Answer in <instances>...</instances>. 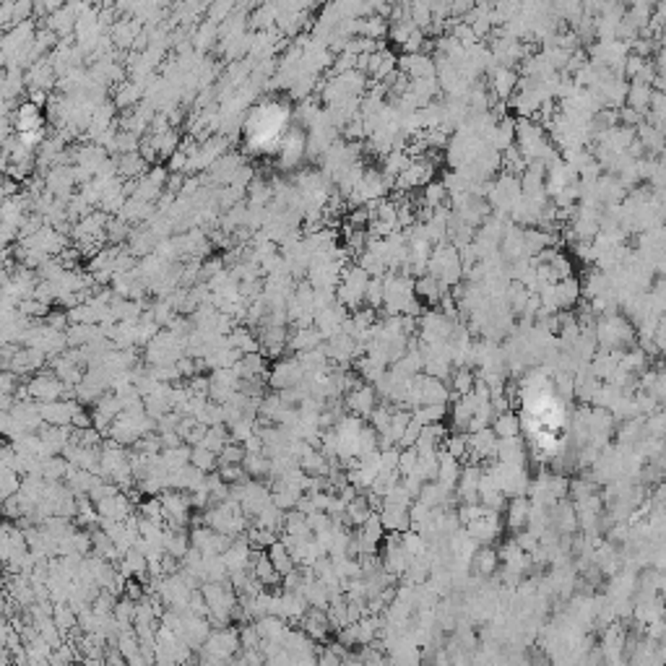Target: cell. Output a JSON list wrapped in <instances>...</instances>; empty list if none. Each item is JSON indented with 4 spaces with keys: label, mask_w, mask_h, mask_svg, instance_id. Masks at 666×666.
Returning <instances> with one entry per match:
<instances>
[{
    "label": "cell",
    "mask_w": 666,
    "mask_h": 666,
    "mask_svg": "<svg viewBox=\"0 0 666 666\" xmlns=\"http://www.w3.org/2000/svg\"><path fill=\"white\" fill-rule=\"evenodd\" d=\"M245 458H247L245 445H242V442L229 440L224 451L219 453V466H226V463H245Z\"/></svg>",
    "instance_id": "7bdbcfd3"
},
{
    "label": "cell",
    "mask_w": 666,
    "mask_h": 666,
    "mask_svg": "<svg viewBox=\"0 0 666 666\" xmlns=\"http://www.w3.org/2000/svg\"><path fill=\"white\" fill-rule=\"evenodd\" d=\"M299 630H302V633H305L310 640H326V638H328V633H331L328 612H326V609H315V606H310L308 615L302 617V622H299Z\"/></svg>",
    "instance_id": "9c48e42d"
},
{
    "label": "cell",
    "mask_w": 666,
    "mask_h": 666,
    "mask_svg": "<svg viewBox=\"0 0 666 666\" xmlns=\"http://www.w3.org/2000/svg\"><path fill=\"white\" fill-rule=\"evenodd\" d=\"M235 8L237 6L229 3V0H224V3H211V6H208V13H206V21H214V24L222 26V24L235 13Z\"/></svg>",
    "instance_id": "7dc6e473"
},
{
    "label": "cell",
    "mask_w": 666,
    "mask_h": 666,
    "mask_svg": "<svg viewBox=\"0 0 666 666\" xmlns=\"http://www.w3.org/2000/svg\"><path fill=\"white\" fill-rule=\"evenodd\" d=\"M417 469H419V451L417 448H403L399 461L401 476H411V474H417Z\"/></svg>",
    "instance_id": "681fc988"
},
{
    "label": "cell",
    "mask_w": 666,
    "mask_h": 666,
    "mask_svg": "<svg viewBox=\"0 0 666 666\" xmlns=\"http://www.w3.org/2000/svg\"><path fill=\"white\" fill-rule=\"evenodd\" d=\"M451 383L453 399H463V396L474 393V388H476V372L472 367H456L451 375Z\"/></svg>",
    "instance_id": "7402d4cb"
},
{
    "label": "cell",
    "mask_w": 666,
    "mask_h": 666,
    "mask_svg": "<svg viewBox=\"0 0 666 666\" xmlns=\"http://www.w3.org/2000/svg\"><path fill=\"white\" fill-rule=\"evenodd\" d=\"M76 666H104V661H99V658H81Z\"/></svg>",
    "instance_id": "680465c9"
},
{
    "label": "cell",
    "mask_w": 666,
    "mask_h": 666,
    "mask_svg": "<svg viewBox=\"0 0 666 666\" xmlns=\"http://www.w3.org/2000/svg\"><path fill=\"white\" fill-rule=\"evenodd\" d=\"M547 266L552 268L554 281H563V278H570V276H573V263H570V260H567V258H565L563 253H560V250L554 253V258L549 260V263H547Z\"/></svg>",
    "instance_id": "c3c4849f"
},
{
    "label": "cell",
    "mask_w": 666,
    "mask_h": 666,
    "mask_svg": "<svg viewBox=\"0 0 666 666\" xmlns=\"http://www.w3.org/2000/svg\"><path fill=\"white\" fill-rule=\"evenodd\" d=\"M193 458V448L190 445H180V448H167L162 451V463H165L169 472H180L185 466H190Z\"/></svg>",
    "instance_id": "f1b7e54d"
},
{
    "label": "cell",
    "mask_w": 666,
    "mask_h": 666,
    "mask_svg": "<svg viewBox=\"0 0 666 666\" xmlns=\"http://www.w3.org/2000/svg\"><path fill=\"white\" fill-rule=\"evenodd\" d=\"M372 508H369L367 502V494H359L357 500H351L347 505V515H344V526H357V528H362L365 523L369 521V515H372Z\"/></svg>",
    "instance_id": "ffe728a7"
},
{
    "label": "cell",
    "mask_w": 666,
    "mask_h": 666,
    "mask_svg": "<svg viewBox=\"0 0 666 666\" xmlns=\"http://www.w3.org/2000/svg\"><path fill=\"white\" fill-rule=\"evenodd\" d=\"M531 500L528 497H513L510 502H508V528H513V531H521V528H526L528 526V518H531Z\"/></svg>",
    "instance_id": "5bb4252c"
},
{
    "label": "cell",
    "mask_w": 666,
    "mask_h": 666,
    "mask_svg": "<svg viewBox=\"0 0 666 666\" xmlns=\"http://www.w3.org/2000/svg\"><path fill=\"white\" fill-rule=\"evenodd\" d=\"M305 378H308L305 367H302V362L297 357L278 359L276 365L271 367V372H268V388H274L276 393L287 388H297Z\"/></svg>",
    "instance_id": "277c9868"
},
{
    "label": "cell",
    "mask_w": 666,
    "mask_h": 666,
    "mask_svg": "<svg viewBox=\"0 0 666 666\" xmlns=\"http://www.w3.org/2000/svg\"><path fill=\"white\" fill-rule=\"evenodd\" d=\"M138 508H141V518L165 526V502H162V494H159V497H149V500H144Z\"/></svg>",
    "instance_id": "8d00e7d4"
},
{
    "label": "cell",
    "mask_w": 666,
    "mask_h": 666,
    "mask_svg": "<svg viewBox=\"0 0 666 666\" xmlns=\"http://www.w3.org/2000/svg\"><path fill=\"white\" fill-rule=\"evenodd\" d=\"M513 141H515V123L513 120H500L497 123V128H494V133L490 135V146H492L494 151H508V149H513Z\"/></svg>",
    "instance_id": "603a6c76"
},
{
    "label": "cell",
    "mask_w": 666,
    "mask_h": 666,
    "mask_svg": "<svg viewBox=\"0 0 666 666\" xmlns=\"http://www.w3.org/2000/svg\"><path fill=\"white\" fill-rule=\"evenodd\" d=\"M492 432L497 435V440H510V438H521V417L515 411H505L497 414L492 422Z\"/></svg>",
    "instance_id": "2e32d148"
},
{
    "label": "cell",
    "mask_w": 666,
    "mask_h": 666,
    "mask_svg": "<svg viewBox=\"0 0 666 666\" xmlns=\"http://www.w3.org/2000/svg\"><path fill=\"white\" fill-rule=\"evenodd\" d=\"M344 406H347L349 414H354L359 419H369L372 411L378 409V390L369 383H362L357 390L344 396Z\"/></svg>",
    "instance_id": "8992f818"
},
{
    "label": "cell",
    "mask_w": 666,
    "mask_h": 666,
    "mask_svg": "<svg viewBox=\"0 0 666 666\" xmlns=\"http://www.w3.org/2000/svg\"><path fill=\"white\" fill-rule=\"evenodd\" d=\"M646 63L648 60H643V58H638V55H627V60H625V78H630V81H635L638 76H640V71L646 68Z\"/></svg>",
    "instance_id": "11a10c76"
},
{
    "label": "cell",
    "mask_w": 666,
    "mask_h": 666,
    "mask_svg": "<svg viewBox=\"0 0 666 666\" xmlns=\"http://www.w3.org/2000/svg\"><path fill=\"white\" fill-rule=\"evenodd\" d=\"M52 619H55V625L60 627L63 635H65V633H73V630L78 627V615L71 609V604H55Z\"/></svg>",
    "instance_id": "1f68e13d"
},
{
    "label": "cell",
    "mask_w": 666,
    "mask_h": 666,
    "mask_svg": "<svg viewBox=\"0 0 666 666\" xmlns=\"http://www.w3.org/2000/svg\"><path fill=\"white\" fill-rule=\"evenodd\" d=\"M422 427H424V424H422V422L417 419V417H414V419H411V424L406 427V432H403V440H401V445H399L401 451H403V448H414V445L419 442Z\"/></svg>",
    "instance_id": "816d5d0a"
},
{
    "label": "cell",
    "mask_w": 666,
    "mask_h": 666,
    "mask_svg": "<svg viewBox=\"0 0 666 666\" xmlns=\"http://www.w3.org/2000/svg\"><path fill=\"white\" fill-rule=\"evenodd\" d=\"M365 302H367V308L372 310H383V302H385V276L383 278H372L367 287V294H365Z\"/></svg>",
    "instance_id": "f35d334b"
},
{
    "label": "cell",
    "mask_w": 666,
    "mask_h": 666,
    "mask_svg": "<svg viewBox=\"0 0 666 666\" xmlns=\"http://www.w3.org/2000/svg\"><path fill=\"white\" fill-rule=\"evenodd\" d=\"M432 8H430V3H411V24L417 26V29H422V31H427L432 26Z\"/></svg>",
    "instance_id": "b9f144b4"
},
{
    "label": "cell",
    "mask_w": 666,
    "mask_h": 666,
    "mask_svg": "<svg viewBox=\"0 0 666 666\" xmlns=\"http://www.w3.org/2000/svg\"><path fill=\"white\" fill-rule=\"evenodd\" d=\"M242 648L240 643V627H216L203 643L206 656H214L219 661H232L235 653Z\"/></svg>",
    "instance_id": "3957f363"
},
{
    "label": "cell",
    "mask_w": 666,
    "mask_h": 666,
    "mask_svg": "<svg viewBox=\"0 0 666 666\" xmlns=\"http://www.w3.org/2000/svg\"><path fill=\"white\" fill-rule=\"evenodd\" d=\"M141 135L131 133V131H120L117 133V141H115V154H138V149H141Z\"/></svg>",
    "instance_id": "d590c367"
},
{
    "label": "cell",
    "mask_w": 666,
    "mask_h": 666,
    "mask_svg": "<svg viewBox=\"0 0 666 666\" xmlns=\"http://www.w3.org/2000/svg\"><path fill=\"white\" fill-rule=\"evenodd\" d=\"M19 315H24V318H29V320H34V318H47L50 315V305H44V302H40V299H21L19 302Z\"/></svg>",
    "instance_id": "60d3db41"
},
{
    "label": "cell",
    "mask_w": 666,
    "mask_h": 666,
    "mask_svg": "<svg viewBox=\"0 0 666 666\" xmlns=\"http://www.w3.org/2000/svg\"><path fill=\"white\" fill-rule=\"evenodd\" d=\"M256 627L258 633H260V638L263 640H271V643H284V638H287L289 627L284 625V619L281 617H260V619H256Z\"/></svg>",
    "instance_id": "e0dca14e"
},
{
    "label": "cell",
    "mask_w": 666,
    "mask_h": 666,
    "mask_svg": "<svg viewBox=\"0 0 666 666\" xmlns=\"http://www.w3.org/2000/svg\"><path fill=\"white\" fill-rule=\"evenodd\" d=\"M216 472H219V476H222L226 484H240V482H247V479H250L242 463H226V466H219Z\"/></svg>",
    "instance_id": "bcb514c9"
},
{
    "label": "cell",
    "mask_w": 666,
    "mask_h": 666,
    "mask_svg": "<svg viewBox=\"0 0 666 666\" xmlns=\"http://www.w3.org/2000/svg\"><path fill=\"white\" fill-rule=\"evenodd\" d=\"M216 42H222V37H219V24H214V21H201L198 26H195V34H193V50L201 52V55H206L208 50H214V47H219Z\"/></svg>",
    "instance_id": "7c38bea8"
},
{
    "label": "cell",
    "mask_w": 666,
    "mask_h": 666,
    "mask_svg": "<svg viewBox=\"0 0 666 666\" xmlns=\"http://www.w3.org/2000/svg\"><path fill=\"white\" fill-rule=\"evenodd\" d=\"M581 292H583V287H581V281L575 276L570 278H563V281H557L554 284V294H557V302H560V310H570L581 299Z\"/></svg>",
    "instance_id": "d6986e66"
},
{
    "label": "cell",
    "mask_w": 666,
    "mask_h": 666,
    "mask_svg": "<svg viewBox=\"0 0 666 666\" xmlns=\"http://www.w3.org/2000/svg\"><path fill=\"white\" fill-rule=\"evenodd\" d=\"M372 276H369L365 268L359 266H349L344 274H341V281L336 287V299L338 305H344L347 310H362V302H365V294H367V287Z\"/></svg>",
    "instance_id": "6da1fadb"
},
{
    "label": "cell",
    "mask_w": 666,
    "mask_h": 666,
    "mask_svg": "<svg viewBox=\"0 0 666 666\" xmlns=\"http://www.w3.org/2000/svg\"><path fill=\"white\" fill-rule=\"evenodd\" d=\"M323 333H320L318 328H302V331H294V333H289V351H294V354H305V351H313V349L323 347Z\"/></svg>",
    "instance_id": "4fadbf2b"
},
{
    "label": "cell",
    "mask_w": 666,
    "mask_h": 666,
    "mask_svg": "<svg viewBox=\"0 0 666 666\" xmlns=\"http://www.w3.org/2000/svg\"><path fill=\"white\" fill-rule=\"evenodd\" d=\"M414 31H417V26H414L411 21H399V24H390L388 34H390V42H396L399 47H403Z\"/></svg>",
    "instance_id": "f907efd6"
},
{
    "label": "cell",
    "mask_w": 666,
    "mask_h": 666,
    "mask_svg": "<svg viewBox=\"0 0 666 666\" xmlns=\"http://www.w3.org/2000/svg\"><path fill=\"white\" fill-rule=\"evenodd\" d=\"M403 549H406V554H409L411 560H414V557H422V554H427V539L417 531H406L403 533Z\"/></svg>",
    "instance_id": "ee69618b"
},
{
    "label": "cell",
    "mask_w": 666,
    "mask_h": 666,
    "mask_svg": "<svg viewBox=\"0 0 666 666\" xmlns=\"http://www.w3.org/2000/svg\"><path fill=\"white\" fill-rule=\"evenodd\" d=\"M21 482H24V476H21L19 472L3 469V482H0V494H3V500L16 497V494L21 492Z\"/></svg>",
    "instance_id": "74e56055"
},
{
    "label": "cell",
    "mask_w": 666,
    "mask_h": 666,
    "mask_svg": "<svg viewBox=\"0 0 666 666\" xmlns=\"http://www.w3.org/2000/svg\"><path fill=\"white\" fill-rule=\"evenodd\" d=\"M440 451H445L448 456H453L456 461H466V456H469V435H448L445 440H442Z\"/></svg>",
    "instance_id": "4dcf8cb0"
},
{
    "label": "cell",
    "mask_w": 666,
    "mask_h": 666,
    "mask_svg": "<svg viewBox=\"0 0 666 666\" xmlns=\"http://www.w3.org/2000/svg\"><path fill=\"white\" fill-rule=\"evenodd\" d=\"M13 125H16V135L34 133V131H44V117H42L37 104L21 102L16 115H13Z\"/></svg>",
    "instance_id": "30bf717a"
},
{
    "label": "cell",
    "mask_w": 666,
    "mask_h": 666,
    "mask_svg": "<svg viewBox=\"0 0 666 666\" xmlns=\"http://www.w3.org/2000/svg\"><path fill=\"white\" fill-rule=\"evenodd\" d=\"M26 390H29L31 401H37V403H52V401L65 399L68 385H65L52 369H42V372H37V375H31V378L26 380Z\"/></svg>",
    "instance_id": "7a4b0ae2"
},
{
    "label": "cell",
    "mask_w": 666,
    "mask_h": 666,
    "mask_svg": "<svg viewBox=\"0 0 666 666\" xmlns=\"http://www.w3.org/2000/svg\"><path fill=\"white\" fill-rule=\"evenodd\" d=\"M385 533H406L411 531V518L409 508H393V505H383V510L378 513Z\"/></svg>",
    "instance_id": "8fae6325"
},
{
    "label": "cell",
    "mask_w": 666,
    "mask_h": 666,
    "mask_svg": "<svg viewBox=\"0 0 666 666\" xmlns=\"http://www.w3.org/2000/svg\"><path fill=\"white\" fill-rule=\"evenodd\" d=\"M68 472H71V461H68V458H63V456L47 458V461L42 463V479H44L47 484L63 482V479L68 476Z\"/></svg>",
    "instance_id": "83f0119b"
},
{
    "label": "cell",
    "mask_w": 666,
    "mask_h": 666,
    "mask_svg": "<svg viewBox=\"0 0 666 666\" xmlns=\"http://www.w3.org/2000/svg\"><path fill=\"white\" fill-rule=\"evenodd\" d=\"M651 97H653V86H648V83H630L627 107H633V110H638V113L648 115V110H651Z\"/></svg>",
    "instance_id": "cb8c5ba5"
},
{
    "label": "cell",
    "mask_w": 666,
    "mask_h": 666,
    "mask_svg": "<svg viewBox=\"0 0 666 666\" xmlns=\"http://www.w3.org/2000/svg\"><path fill=\"white\" fill-rule=\"evenodd\" d=\"M117 169H120V177H123V180H141V177L151 169V165H149L141 154H125V156H117Z\"/></svg>",
    "instance_id": "ac0fdd59"
},
{
    "label": "cell",
    "mask_w": 666,
    "mask_h": 666,
    "mask_svg": "<svg viewBox=\"0 0 666 666\" xmlns=\"http://www.w3.org/2000/svg\"><path fill=\"white\" fill-rule=\"evenodd\" d=\"M305 156H308V135L302 133V128L287 131L281 138V146H278V167L294 169Z\"/></svg>",
    "instance_id": "5b68a950"
},
{
    "label": "cell",
    "mask_w": 666,
    "mask_h": 666,
    "mask_svg": "<svg viewBox=\"0 0 666 666\" xmlns=\"http://www.w3.org/2000/svg\"><path fill=\"white\" fill-rule=\"evenodd\" d=\"M448 198L451 195H448V188L442 180H432L430 185L422 188V206H427V208H440V206H445Z\"/></svg>",
    "instance_id": "f546056e"
},
{
    "label": "cell",
    "mask_w": 666,
    "mask_h": 666,
    "mask_svg": "<svg viewBox=\"0 0 666 666\" xmlns=\"http://www.w3.org/2000/svg\"><path fill=\"white\" fill-rule=\"evenodd\" d=\"M131 235H133V229H131V224L123 222L120 216H115V219L107 222V240H110L115 247H123V242L131 240Z\"/></svg>",
    "instance_id": "d6a6232c"
},
{
    "label": "cell",
    "mask_w": 666,
    "mask_h": 666,
    "mask_svg": "<svg viewBox=\"0 0 666 666\" xmlns=\"http://www.w3.org/2000/svg\"><path fill=\"white\" fill-rule=\"evenodd\" d=\"M256 180V169L250 165H245L240 172L235 174V180H232V188H237V190H245L247 193V188H250V183Z\"/></svg>",
    "instance_id": "9f6ffc18"
},
{
    "label": "cell",
    "mask_w": 666,
    "mask_h": 666,
    "mask_svg": "<svg viewBox=\"0 0 666 666\" xmlns=\"http://www.w3.org/2000/svg\"><path fill=\"white\" fill-rule=\"evenodd\" d=\"M268 557H271V563H274V567H276V570H278V573H281V575H289V573H292V570H297V567H299V565L294 563V557H292V552H289V549H287V544L281 542V539H278V542L274 544L271 549H268Z\"/></svg>",
    "instance_id": "484cf974"
},
{
    "label": "cell",
    "mask_w": 666,
    "mask_h": 666,
    "mask_svg": "<svg viewBox=\"0 0 666 666\" xmlns=\"http://www.w3.org/2000/svg\"><path fill=\"white\" fill-rule=\"evenodd\" d=\"M190 463H193L198 472L203 474H214L216 469H219V456L211 451H206V448H193V458H190Z\"/></svg>",
    "instance_id": "836d02e7"
},
{
    "label": "cell",
    "mask_w": 666,
    "mask_h": 666,
    "mask_svg": "<svg viewBox=\"0 0 666 666\" xmlns=\"http://www.w3.org/2000/svg\"><path fill=\"white\" fill-rule=\"evenodd\" d=\"M388 21L380 19V16H367V19H362V34L359 37H367V40H383L385 34H388Z\"/></svg>",
    "instance_id": "e575fe53"
},
{
    "label": "cell",
    "mask_w": 666,
    "mask_h": 666,
    "mask_svg": "<svg viewBox=\"0 0 666 666\" xmlns=\"http://www.w3.org/2000/svg\"><path fill=\"white\" fill-rule=\"evenodd\" d=\"M411 162H414V159L406 154V149H403V151H390V154L383 156V174L390 177V180H399V174L406 172V167H409Z\"/></svg>",
    "instance_id": "4316f807"
},
{
    "label": "cell",
    "mask_w": 666,
    "mask_h": 666,
    "mask_svg": "<svg viewBox=\"0 0 666 666\" xmlns=\"http://www.w3.org/2000/svg\"><path fill=\"white\" fill-rule=\"evenodd\" d=\"M619 123L625 125V128H638L640 123H646V115L625 104V107H619Z\"/></svg>",
    "instance_id": "f5cc1de1"
},
{
    "label": "cell",
    "mask_w": 666,
    "mask_h": 666,
    "mask_svg": "<svg viewBox=\"0 0 666 666\" xmlns=\"http://www.w3.org/2000/svg\"><path fill=\"white\" fill-rule=\"evenodd\" d=\"M445 414H448V403H430V406H419L414 411V417L422 424H438V422H442Z\"/></svg>",
    "instance_id": "ab89813d"
},
{
    "label": "cell",
    "mask_w": 666,
    "mask_h": 666,
    "mask_svg": "<svg viewBox=\"0 0 666 666\" xmlns=\"http://www.w3.org/2000/svg\"><path fill=\"white\" fill-rule=\"evenodd\" d=\"M490 76H492V97L497 99V102H508L513 94L518 92V73H515V68H505V65H497V68H492L490 71Z\"/></svg>",
    "instance_id": "52a82bcc"
},
{
    "label": "cell",
    "mask_w": 666,
    "mask_h": 666,
    "mask_svg": "<svg viewBox=\"0 0 666 666\" xmlns=\"http://www.w3.org/2000/svg\"><path fill=\"white\" fill-rule=\"evenodd\" d=\"M515 544H518L526 554H533L536 549H539V536L526 528V531H521L518 536H515Z\"/></svg>",
    "instance_id": "db71d44e"
},
{
    "label": "cell",
    "mask_w": 666,
    "mask_h": 666,
    "mask_svg": "<svg viewBox=\"0 0 666 666\" xmlns=\"http://www.w3.org/2000/svg\"><path fill=\"white\" fill-rule=\"evenodd\" d=\"M185 174H169V180H167V193L172 195H183V188H185Z\"/></svg>",
    "instance_id": "6f0895ef"
},
{
    "label": "cell",
    "mask_w": 666,
    "mask_h": 666,
    "mask_svg": "<svg viewBox=\"0 0 666 666\" xmlns=\"http://www.w3.org/2000/svg\"><path fill=\"white\" fill-rule=\"evenodd\" d=\"M229 347L242 351V354H256V351H260L258 336H253V331L245 328V326H237V328L229 333Z\"/></svg>",
    "instance_id": "d4e9b609"
},
{
    "label": "cell",
    "mask_w": 666,
    "mask_h": 666,
    "mask_svg": "<svg viewBox=\"0 0 666 666\" xmlns=\"http://www.w3.org/2000/svg\"><path fill=\"white\" fill-rule=\"evenodd\" d=\"M497 563H500V554H497L494 547H479L472 560V570L476 575H484V578H487V575L497 573Z\"/></svg>",
    "instance_id": "44dd1931"
},
{
    "label": "cell",
    "mask_w": 666,
    "mask_h": 666,
    "mask_svg": "<svg viewBox=\"0 0 666 666\" xmlns=\"http://www.w3.org/2000/svg\"><path fill=\"white\" fill-rule=\"evenodd\" d=\"M419 383V396H422V406H430V403H448L453 399L451 388L445 380L430 378V375H417Z\"/></svg>",
    "instance_id": "ba28073f"
},
{
    "label": "cell",
    "mask_w": 666,
    "mask_h": 666,
    "mask_svg": "<svg viewBox=\"0 0 666 666\" xmlns=\"http://www.w3.org/2000/svg\"><path fill=\"white\" fill-rule=\"evenodd\" d=\"M526 442L523 438H510V440H497V461L510 463V466H523L526 463Z\"/></svg>",
    "instance_id": "9a60e30c"
},
{
    "label": "cell",
    "mask_w": 666,
    "mask_h": 666,
    "mask_svg": "<svg viewBox=\"0 0 666 666\" xmlns=\"http://www.w3.org/2000/svg\"><path fill=\"white\" fill-rule=\"evenodd\" d=\"M596 494V482L594 479H573L570 482V497L573 502H585L588 497Z\"/></svg>",
    "instance_id": "f6af8a7d"
}]
</instances>
